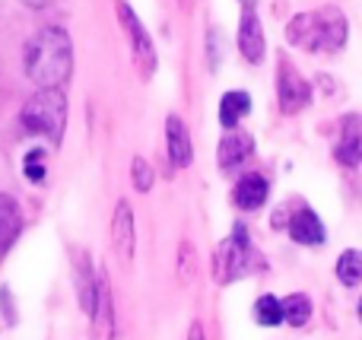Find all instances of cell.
I'll return each mask as SVG.
<instances>
[{"mask_svg":"<svg viewBox=\"0 0 362 340\" xmlns=\"http://www.w3.org/2000/svg\"><path fill=\"white\" fill-rule=\"evenodd\" d=\"M25 76L38 89H61L74 74V42L61 25H45L25 42L23 51Z\"/></svg>","mask_w":362,"mask_h":340,"instance_id":"obj_1","label":"cell"},{"mask_svg":"<svg viewBox=\"0 0 362 340\" xmlns=\"http://www.w3.org/2000/svg\"><path fill=\"white\" fill-rule=\"evenodd\" d=\"M286 42L305 51H327L337 54L346 45V16L334 6H325L318 13H299L286 25Z\"/></svg>","mask_w":362,"mask_h":340,"instance_id":"obj_2","label":"cell"},{"mask_svg":"<svg viewBox=\"0 0 362 340\" xmlns=\"http://www.w3.org/2000/svg\"><path fill=\"white\" fill-rule=\"evenodd\" d=\"M19 124L29 137H45L51 143H61L67 127V95L64 89H38L19 112Z\"/></svg>","mask_w":362,"mask_h":340,"instance_id":"obj_3","label":"cell"},{"mask_svg":"<svg viewBox=\"0 0 362 340\" xmlns=\"http://www.w3.org/2000/svg\"><path fill=\"white\" fill-rule=\"evenodd\" d=\"M261 267H264V261H261V254L255 252V245H251L248 229L235 223L232 235L216 248V254H213V277H216V283L226 286V283H232V280H242V277H248V274L261 271Z\"/></svg>","mask_w":362,"mask_h":340,"instance_id":"obj_4","label":"cell"},{"mask_svg":"<svg viewBox=\"0 0 362 340\" xmlns=\"http://www.w3.org/2000/svg\"><path fill=\"white\" fill-rule=\"evenodd\" d=\"M89 328H93V340H115V296L105 267L95 271V299L89 309Z\"/></svg>","mask_w":362,"mask_h":340,"instance_id":"obj_5","label":"cell"},{"mask_svg":"<svg viewBox=\"0 0 362 340\" xmlns=\"http://www.w3.org/2000/svg\"><path fill=\"white\" fill-rule=\"evenodd\" d=\"M118 19H121V25H124L127 38H131V51H134L137 67L144 70V76H153L156 74V48H153L150 32L144 29V23H140L137 13H134L127 4H118Z\"/></svg>","mask_w":362,"mask_h":340,"instance_id":"obj_6","label":"cell"},{"mask_svg":"<svg viewBox=\"0 0 362 340\" xmlns=\"http://www.w3.org/2000/svg\"><path fill=\"white\" fill-rule=\"evenodd\" d=\"M276 99L286 115L302 112L312 102V86L302 80V74L289 61H280V70H276Z\"/></svg>","mask_w":362,"mask_h":340,"instance_id":"obj_7","label":"cell"},{"mask_svg":"<svg viewBox=\"0 0 362 340\" xmlns=\"http://www.w3.org/2000/svg\"><path fill=\"white\" fill-rule=\"evenodd\" d=\"M334 159L346 169H356L362 163V115H346L340 121V137L334 146Z\"/></svg>","mask_w":362,"mask_h":340,"instance_id":"obj_8","label":"cell"},{"mask_svg":"<svg viewBox=\"0 0 362 340\" xmlns=\"http://www.w3.org/2000/svg\"><path fill=\"white\" fill-rule=\"evenodd\" d=\"M112 248L124 264L134 261V248H137V235H134V210L127 201H118L112 216Z\"/></svg>","mask_w":362,"mask_h":340,"instance_id":"obj_9","label":"cell"},{"mask_svg":"<svg viewBox=\"0 0 362 340\" xmlns=\"http://www.w3.org/2000/svg\"><path fill=\"white\" fill-rule=\"evenodd\" d=\"M238 51H242V57L248 64H261L264 61V51H267V38H264V29H261V19H257V13L245 10L242 13V23H238Z\"/></svg>","mask_w":362,"mask_h":340,"instance_id":"obj_10","label":"cell"},{"mask_svg":"<svg viewBox=\"0 0 362 340\" xmlns=\"http://www.w3.org/2000/svg\"><path fill=\"white\" fill-rule=\"evenodd\" d=\"M286 233H289V239L299 242V245H325V242H327L325 223H321L318 213H315V210H308V207L296 210V213L289 216Z\"/></svg>","mask_w":362,"mask_h":340,"instance_id":"obj_11","label":"cell"},{"mask_svg":"<svg viewBox=\"0 0 362 340\" xmlns=\"http://www.w3.org/2000/svg\"><path fill=\"white\" fill-rule=\"evenodd\" d=\"M267 194H270V182L264 175H257V172H251V175L235 182V188H232V204H235L238 210H245V213H255V210L264 207Z\"/></svg>","mask_w":362,"mask_h":340,"instance_id":"obj_12","label":"cell"},{"mask_svg":"<svg viewBox=\"0 0 362 340\" xmlns=\"http://www.w3.org/2000/svg\"><path fill=\"white\" fill-rule=\"evenodd\" d=\"M165 150H169L172 165H178V169H185V165L194 163L191 134H187L185 121H181L178 115H169V121H165Z\"/></svg>","mask_w":362,"mask_h":340,"instance_id":"obj_13","label":"cell"},{"mask_svg":"<svg viewBox=\"0 0 362 340\" xmlns=\"http://www.w3.org/2000/svg\"><path fill=\"white\" fill-rule=\"evenodd\" d=\"M251 153H255V137L245 131H229L223 140H219V169H235V165L248 163Z\"/></svg>","mask_w":362,"mask_h":340,"instance_id":"obj_14","label":"cell"},{"mask_svg":"<svg viewBox=\"0 0 362 340\" xmlns=\"http://www.w3.org/2000/svg\"><path fill=\"white\" fill-rule=\"evenodd\" d=\"M19 229H23V210L10 194H0V258L13 248Z\"/></svg>","mask_w":362,"mask_h":340,"instance_id":"obj_15","label":"cell"},{"mask_svg":"<svg viewBox=\"0 0 362 340\" xmlns=\"http://www.w3.org/2000/svg\"><path fill=\"white\" fill-rule=\"evenodd\" d=\"M251 112V95L245 93V89H229V93L219 99V124L226 127V131H235L238 121L248 118Z\"/></svg>","mask_w":362,"mask_h":340,"instance_id":"obj_16","label":"cell"},{"mask_svg":"<svg viewBox=\"0 0 362 340\" xmlns=\"http://www.w3.org/2000/svg\"><path fill=\"white\" fill-rule=\"evenodd\" d=\"M76 296H80V309L89 315L95 299V267L86 252H80V258H76Z\"/></svg>","mask_w":362,"mask_h":340,"instance_id":"obj_17","label":"cell"},{"mask_svg":"<svg viewBox=\"0 0 362 340\" xmlns=\"http://www.w3.org/2000/svg\"><path fill=\"white\" fill-rule=\"evenodd\" d=\"M280 303H283V322L289 328H305L312 322V299L305 293H293V296L280 299Z\"/></svg>","mask_w":362,"mask_h":340,"instance_id":"obj_18","label":"cell"},{"mask_svg":"<svg viewBox=\"0 0 362 340\" xmlns=\"http://www.w3.org/2000/svg\"><path fill=\"white\" fill-rule=\"evenodd\" d=\"M337 280L344 286H359L362 283V252L356 248H346L344 254L337 258Z\"/></svg>","mask_w":362,"mask_h":340,"instance_id":"obj_19","label":"cell"},{"mask_svg":"<svg viewBox=\"0 0 362 340\" xmlns=\"http://www.w3.org/2000/svg\"><path fill=\"white\" fill-rule=\"evenodd\" d=\"M255 322L264 324V328H276V324H283V303L276 296H270V293L257 296L255 299Z\"/></svg>","mask_w":362,"mask_h":340,"instance_id":"obj_20","label":"cell"},{"mask_svg":"<svg viewBox=\"0 0 362 340\" xmlns=\"http://www.w3.org/2000/svg\"><path fill=\"white\" fill-rule=\"evenodd\" d=\"M45 163H48V153L45 150H32L29 156L23 159V172L32 184H42L45 182Z\"/></svg>","mask_w":362,"mask_h":340,"instance_id":"obj_21","label":"cell"},{"mask_svg":"<svg viewBox=\"0 0 362 340\" xmlns=\"http://www.w3.org/2000/svg\"><path fill=\"white\" fill-rule=\"evenodd\" d=\"M131 182H134V188H137L140 194H146V191L153 188V169H150V163H146L144 156H134V163H131Z\"/></svg>","mask_w":362,"mask_h":340,"instance_id":"obj_22","label":"cell"},{"mask_svg":"<svg viewBox=\"0 0 362 340\" xmlns=\"http://www.w3.org/2000/svg\"><path fill=\"white\" fill-rule=\"evenodd\" d=\"M178 274H181V280L194 277V245L191 242H181V248H178Z\"/></svg>","mask_w":362,"mask_h":340,"instance_id":"obj_23","label":"cell"},{"mask_svg":"<svg viewBox=\"0 0 362 340\" xmlns=\"http://www.w3.org/2000/svg\"><path fill=\"white\" fill-rule=\"evenodd\" d=\"M187 340H206V337H204V324L194 322V324H191V331H187Z\"/></svg>","mask_w":362,"mask_h":340,"instance_id":"obj_24","label":"cell"},{"mask_svg":"<svg viewBox=\"0 0 362 340\" xmlns=\"http://www.w3.org/2000/svg\"><path fill=\"white\" fill-rule=\"evenodd\" d=\"M25 6H32V10H42V6H48L51 0H23Z\"/></svg>","mask_w":362,"mask_h":340,"instance_id":"obj_25","label":"cell"},{"mask_svg":"<svg viewBox=\"0 0 362 340\" xmlns=\"http://www.w3.org/2000/svg\"><path fill=\"white\" fill-rule=\"evenodd\" d=\"M359 322H362V299H359Z\"/></svg>","mask_w":362,"mask_h":340,"instance_id":"obj_26","label":"cell"},{"mask_svg":"<svg viewBox=\"0 0 362 340\" xmlns=\"http://www.w3.org/2000/svg\"><path fill=\"white\" fill-rule=\"evenodd\" d=\"M245 4H251V0H245Z\"/></svg>","mask_w":362,"mask_h":340,"instance_id":"obj_27","label":"cell"}]
</instances>
